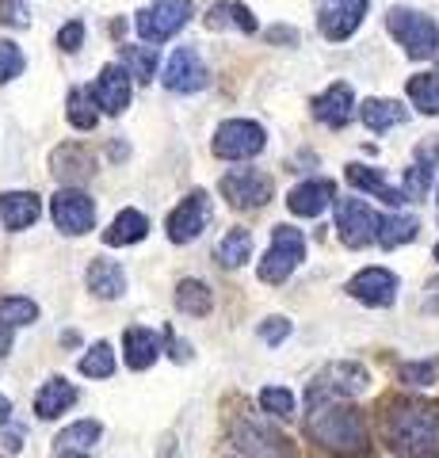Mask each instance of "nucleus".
I'll list each match as a JSON object with an SVG mask.
<instances>
[{
	"instance_id": "48",
	"label": "nucleus",
	"mask_w": 439,
	"mask_h": 458,
	"mask_svg": "<svg viewBox=\"0 0 439 458\" xmlns=\"http://www.w3.org/2000/svg\"><path fill=\"white\" fill-rule=\"evenodd\" d=\"M58 458H84V451H62Z\"/></svg>"
},
{
	"instance_id": "25",
	"label": "nucleus",
	"mask_w": 439,
	"mask_h": 458,
	"mask_svg": "<svg viewBox=\"0 0 439 458\" xmlns=\"http://www.w3.org/2000/svg\"><path fill=\"white\" fill-rule=\"evenodd\" d=\"M89 291L96 298H122L126 294V271L115 260H92L89 264Z\"/></svg>"
},
{
	"instance_id": "36",
	"label": "nucleus",
	"mask_w": 439,
	"mask_h": 458,
	"mask_svg": "<svg viewBox=\"0 0 439 458\" xmlns=\"http://www.w3.org/2000/svg\"><path fill=\"white\" fill-rule=\"evenodd\" d=\"M69 123H73L77 131H92V126H96V104H92V92H80V89L69 92Z\"/></svg>"
},
{
	"instance_id": "39",
	"label": "nucleus",
	"mask_w": 439,
	"mask_h": 458,
	"mask_svg": "<svg viewBox=\"0 0 439 458\" xmlns=\"http://www.w3.org/2000/svg\"><path fill=\"white\" fill-rule=\"evenodd\" d=\"M23 73V54L12 47V42L0 38V84H8L12 77Z\"/></svg>"
},
{
	"instance_id": "1",
	"label": "nucleus",
	"mask_w": 439,
	"mask_h": 458,
	"mask_svg": "<svg viewBox=\"0 0 439 458\" xmlns=\"http://www.w3.org/2000/svg\"><path fill=\"white\" fill-rule=\"evenodd\" d=\"M386 436L405 458H439V409L424 401H398L386 412Z\"/></svg>"
},
{
	"instance_id": "7",
	"label": "nucleus",
	"mask_w": 439,
	"mask_h": 458,
	"mask_svg": "<svg viewBox=\"0 0 439 458\" xmlns=\"http://www.w3.org/2000/svg\"><path fill=\"white\" fill-rule=\"evenodd\" d=\"M188 20H191V0H153L149 8L138 12L134 27L146 42H165V38H173Z\"/></svg>"
},
{
	"instance_id": "3",
	"label": "nucleus",
	"mask_w": 439,
	"mask_h": 458,
	"mask_svg": "<svg viewBox=\"0 0 439 458\" xmlns=\"http://www.w3.org/2000/svg\"><path fill=\"white\" fill-rule=\"evenodd\" d=\"M367 386H371V375H367L359 363H329L309 382L306 405L317 409V405H329V401H340V397H359Z\"/></svg>"
},
{
	"instance_id": "34",
	"label": "nucleus",
	"mask_w": 439,
	"mask_h": 458,
	"mask_svg": "<svg viewBox=\"0 0 439 458\" xmlns=\"http://www.w3.org/2000/svg\"><path fill=\"white\" fill-rule=\"evenodd\" d=\"M122 62H126V73L138 77L141 84L157 73V50L153 47H122Z\"/></svg>"
},
{
	"instance_id": "46",
	"label": "nucleus",
	"mask_w": 439,
	"mask_h": 458,
	"mask_svg": "<svg viewBox=\"0 0 439 458\" xmlns=\"http://www.w3.org/2000/svg\"><path fill=\"white\" fill-rule=\"evenodd\" d=\"M4 447H8V451H20V447H23V432H8V436H4Z\"/></svg>"
},
{
	"instance_id": "9",
	"label": "nucleus",
	"mask_w": 439,
	"mask_h": 458,
	"mask_svg": "<svg viewBox=\"0 0 439 458\" xmlns=\"http://www.w3.org/2000/svg\"><path fill=\"white\" fill-rule=\"evenodd\" d=\"M233 443H237V451H245L249 458H294L291 439L260 420H241L233 432Z\"/></svg>"
},
{
	"instance_id": "26",
	"label": "nucleus",
	"mask_w": 439,
	"mask_h": 458,
	"mask_svg": "<svg viewBox=\"0 0 439 458\" xmlns=\"http://www.w3.org/2000/svg\"><path fill=\"white\" fill-rule=\"evenodd\" d=\"M149 233V222H146V214L141 210H122L115 214V222H111L104 229V245H134V241H141Z\"/></svg>"
},
{
	"instance_id": "40",
	"label": "nucleus",
	"mask_w": 439,
	"mask_h": 458,
	"mask_svg": "<svg viewBox=\"0 0 439 458\" xmlns=\"http://www.w3.org/2000/svg\"><path fill=\"white\" fill-rule=\"evenodd\" d=\"M439 375V363H401L398 378L409 382V386H432Z\"/></svg>"
},
{
	"instance_id": "30",
	"label": "nucleus",
	"mask_w": 439,
	"mask_h": 458,
	"mask_svg": "<svg viewBox=\"0 0 439 458\" xmlns=\"http://www.w3.org/2000/svg\"><path fill=\"white\" fill-rule=\"evenodd\" d=\"M207 27H241L245 35L257 31V20H252V12L245 4H237V0H222L207 12Z\"/></svg>"
},
{
	"instance_id": "11",
	"label": "nucleus",
	"mask_w": 439,
	"mask_h": 458,
	"mask_svg": "<svg viewBox=\"0 0 439 458\" xmlns=\"http://www.w3.org/2000/svg\"><path fill=\"white\" fill-rule=\"evenodd\" d=\"M222 195L230 199L233 207L249 210V207H264L272 199V180L264 176L260 168H233L230 176H222Z\"/></svg>"
},
{
	"instance_id": "12",
	"label": "nucleus",
	"mask_w": 439,
	"mask_h": 458,
	"mask_svg": "<svg viewBox=\"0 0 439 458\" xmlns=\"http://www.w3.org/2000/svg\"><path fill=\"white\" fill-rule=\"evenodd\" d=\"M207 222H210V199H207V191H191L168 214V241H173V245H188V241L203 233Z\"/></svg>"
},
{
	"instance_id": "20",
	"label": "nucleus",
	"mask_w": 439,
	"mask_h": 458,
	"mask_svg": "<svg viewBox=\"0 0 439 458\" xmlns=\"http://www.w3.org/2000/svg\"><path fill=\"white\" fill-rule=\"evenodd\" d=\"M50 165H54V176H58L62 183H84L96 172V161H92V153L77 146V141H69V146L62 149H54L50 157Z\"/></svg>"
},
{
	"instance_id": "43",
	"label": "nucleus",
	"mask_w": 439,
	"mask_h": 458,
	"mask_svg": "<svg viewBox=\"0 0 439 458\" xmlns=\"http://www.w3.org/2000/svg\"><path fill=\"white\" fill-rule=\"evenodd\" d=\"M0 23L23 27L27 23V4H23V0H0Z\"/></svg>"
},
{
	"instance_id": "21",
	"label": "nucleus",
	"mask_w": 439,
	"mask_h": 458,
	"mask_svg": "<svg viewBox=\"0 0 439 458\" xmlns=\"http://www.w3.org/2000/svg\"><path fill=\"white\" fill-rule=\"evenodd\" d=\"M77 386L73 382H65V378H50L46 386L38 390V397H35V412L42 420H54V417H62L65 409H73L77 405Z\"/></svg>"
},
{
	"instance_id": "22",
	"label": "nucleus",
	"mask_w": 439,
	"mask_h": 458,
	"mask_svg": "<svg viewBox=\"0 0 439 458\" xmlns=\"http://www.w3.org/2000/svg\"><path fill=\"white\" fill-rule=\"evenodd\" d=\"M122 352H126V367L131 370H149L161 355V340L149 328H126L122 336Z\"/></svg>"
},
{
	"instance_id": "15",
	"label": "nucleus",
	"mask_w": 439,
	"mask_h": 458,
	"mask_svg": "<svg viewBox=\"0 0 439 458\" xmlns=\"http://www.w3.org/2000/svg\"><path fill=\"white\" fill-rule=\"evenodd\" d=\"M92 104L107 114H122L131 104V73L122 65H104V73L92 84Z\"/></svg>"
},
{
	"instance_id": "17",
	"label": "nucleus",
	"mask_w": 439,
	"mask_h": 458,
	"mask_svg": "<svg viewBox=\"0 0 439 458\" xmlns=\"http://www.w3.org/2000/svg\"><path fill=\"white\" fill-rule=\"evenodd\" d=\"M329 203H336L333 180H306L287 195V207H291V214H299V218H317Z\"/></svg>"
},
{
	"instance_id": "10",
	"label": "nucleus",
	"mask_w": 439,
	"mask_h": 458,
	"mask_svg": "<svg viewBox=\"0 0 439 458\" xmlns=\"http://www.w3.org/2000/svg\"><path fill=\"white\" fill-rule=\"evenodd\" d=\"M50 214H54V225L62 229V233L69 237H77V233H89L92 222H96V203L84 191L77 188H65L54 195V203H50Z\"/></svg>"
},
{
	"instance_id": "24",
	"label": "nucleus",
	"mask_w": 439,
	"mask_h": 458,
	"mask_svg": "<svg viewBox=\"0 0 439 458\" xmlns=\"http://www.w3.org/2000/svg\"><path fill=\"white\" fill-rule=\"evenodd\" d=\"M344 176H348L351 188L371 191V195H375V199H382V203H386V207H401V203H405V191L390 188V183L378 176V168H367V165H348Z\"/></svg>"
},
{
	"instance_id": "37",
	"label": "nucleus",
	"mask_w": 439,
	"mask_h": 458,
	"mask_svg": "<svg viewBox=\"0 0 439 458\" xmlns=\"http://www.w3.org/2000/svg\"><path fill=\"white\" fill-rule=\"evenodd\" d=\"M260 409L287 420V417H294V394L283 390V386H267V390H260Z\"/></svg>"
},
{
	"instance_id": "4",
	"label": "nucleus",
	"mask_w": 439,
	"mask_h": 458,
	"mask_svg": "<svg viewBox=\"0 0 439 458\" xmlns=\"http://www.w3.org/2000/svg\"><path fill=\"white\" fill-rule=\"evenodd\" d=\"M386 27H390V35L405 47V54L417 57V62L432 57L435 47H439V27H435V20L420 16V12H413V8H390Z\"/></svg>"
},
{
	"instance_id": "5",
	"label": "nucleus",
	"mask_w": 439,
	"mask_h": 458,
	"mask_svg": "<svg viewBox=\"0 0 439 458\" xmlns=\"http://www.w3.org/2000/svg\"><path fill=\"white\" fill-rule=\"evenodd\" d=\"M302 260H306V237H302V229L275 225L272 249H267V256L260 260V283H272V286L283 283Z\"/></svg>"
},
{
	"instance_id": "6",
	"label": "nucleus",
	"mask_w": 439,
	"mask_h": 458,
	"mask_svg": "<svg viewBox=\"0 0 439 458\" xmlns=\"http://www.w3.org/2000/svg\"><path fill=\"white\" fill-rule=\"evenodd\" d=\"M267 146V134L260 123H249V119H230L222 123L215 131V141H210V149H215L218 157H225V161H249V157L264 153Z\"/></svg>"
},
{
	"instance_id": "27",
	"label": "nucleus",
	"mask_w": 439,
	"mask_h": 458,
	"mask_svg": "<svg viewBox=\"0 0 439 458\" xmlns=\"http://www.w3.org/2000/svg\"><path fill=\"white\" fill-rule=\"evenodd\" d=\"M359 114H363L367 131H375V134L390 131V126H398V123L409 119V111L398 104V99H367V104L359 107Z\"/></svg>"
},
{
	"instance_id": "33",
	"label": "nucleus",
	"mask_w": 439,
	"mask_h": 458,
	"mask_svg": "<svg viewBox=\"0 0 439 458\" xmlns=\"http://www.w3.org/2000/svg\"><path fill=\"white\" fill-rule=\"evenodd\" d=\"M409 99L424 114H439V73H420L409 81Z\"/></svg>"
},
{
	"instance_id": "13",
	"label": "nucleus",
	"mask_w": 439,
	"mask_h": 458,
	"mask_svg": "<svg viewBox=\"0 0 439 458\" xmlns=\"http://www.w3.org/2000/svg\"><path fill=\"white\" fill-rule=\"evenodd\" d=\"M165 89H173V92H199V89H207V65H203L199 50L180 47L173 57H168Z\"/></svg>"
},
{
	"instance_id": "28",
	"label": "nucleus",
	"mask_w": 439,
	"mask_h": 458,
	"mask_svg": "<svg viewBox=\"0 0 439 458\" xmlns=\"http://www.w3.org/2000/svg\"><path fill=\"white\" fill-rule=\"evenodd\" d=\"M420 222L413 214H390V218H378V245L382 249H398V245H409L417 237Z\"/></svg>"
},
{
	"instance_id": "19",
	"label": "nucleus",
	"mask_w": 439,
	"mask_h": 458,
	"mask_svg": "<svg viewBox=\"0 0 439 458\" xmlns=\"http://www.w3.org/2000/svg\"><path fill=\"white\" fill-rule=\"evenodd\" d=\"M367 8H371V0H344V4L329 8V12L321 16V35L333 38V42H344V38L363 23Z\"/></svg>"
},
{
	"instance_id": "47",
	"label": "nucleus",
	"mask_w": 439,
	"mask_h": 458,
	"mask_svg": "<svg viewBox=\"0 0 439 458\" xmlns=\"http://www.w3.org/2000/svg\"><path fill=\"white\" fill-rule=\"evenodd\" d=\"M8 417H12V405H8V397H4V394H0V428H4V424H8Z\"/></svg>"
},
{
	"instance_id": "49",
	"label": "nucleus",
	"mask_w": 439,
	"mask_h": 458,
	"mask_svg": "<svg viewBox=\"0 0 439 458\" xmlns=\"http://www.w3.org/2000/svg\"><path fill=\"white\" fill-rule=\"evenodd\" d=\"M435 260H439V245H435Z\"/></svg>"
},
{
	"instance_id": "31",
	"label": "nucleus",
	"mask_w": 439,
	"mask_h": 458,
	"mask_svg": "<svg viewBox=\"0 0 439 458\" xmlns=\"http://www.w3.org/2000/svg\"><path fill=\"white\" fill-rule=\"evenodd\" d=\"M80 375L84 378H111V375H115V352H111V344H92V348L89 352H84L80 355Z\"/></svg>"
},
{
	"instance_id": "16",
	"label": "nucleus",
	"mask_w": 439,
	"mask_h": 458,
	"mask_svg": "<svg viewBox=\"0 0 439 458\" xmlns=\"http://www.w3.org/2000/svg\"><path fill=\"white\" fill-rule=\"evenodd\" d=\"M351 111H356V96H351V89H348L344 81L333 84L329 92H321V96L314 99V119L325 123V126H333V131L348 126Z\"/></svg>"
},
{
	"instance_id": "45",
	"label": "nucleus",
	"mask_w": 439,
	"mask_h": 458,
	"mask_svg": "<svg viewBox=\"0 0 439 458\" xmlns=\"http://www.w3.org/2000/svg\"><path fill=\"white\" fill-rule=\"evenodd\" d=\"M168 348H173V352H168V355H173V360H180V363H188V360H191L188 344H183V340H176L173 333H168Z\"/></svg>"
},
{
	"instance_id": "23",
	"label": "nucleus",
	"mask_w": 439,
	"mask_h": 458,
	"mask_svg": "<svg viewBox=\"0 0 439 458\" xmlns=\"http://www.w3.org/2000/svg\"><path fill=\"white\" fill-rule=\"evenodd\" d=\"M38 195L31 191H4L0 195V218H4L8 229H27L38 222Z\"/></svg>"
},
{
	"instance_id": "38",
	"label": "nucleus",
	"mask_w": 439,
	"mask_h": 458,
	"mask_svg": "<svg viewBox=\"0 0 439 458\" xmlns=\"http://www.w3.org/2000/svg\"><path fill=\"white\" fill-rule=\"evenodd\" d=\"M432 183V165H413L405 172V199H424V191H428Z\"/></svg>"
},
{
	"instance_id": "44",
	"label": "nucleus",
	"mask_w": 439,
	"mask_h": 458,
	"mask_svg": "<svg viewBox=\"0 0 439 458\" xmlns=\"http://www.w3.org/2000/svg\"><path fill=\"white\" fill-rule=\"evenodd\" d=\"M267 42H299V31H294V27H272V31H267Z\"/></svg>"
},
{
	"instance_id": "14",
	"label": "nucleus",
	"mask_w": 439,
	"mask_h": 458,
	"mask_svg": "<svg viewBox=\"0 0 439 458\" xmlns=\"http://www.w3.org/2000/svg\"><path fill=\"white\" fill-rule=\"evenodd\" d=\"M348 294L363 306H393V298H398V276L386 267H367L348 283Z\"/></svg>"
},
{
	"instance_id": "29",
	"label": "nucleus",
	"mask_w": 439,
	"mask_h": 458,
	"mask_svg": "<svg viewBox=\"0 0 439 458\" xmlns=\"http://www.w3.org/2000/svg\"><path fill=\"white\" fill-rule=\"evenodd\" d=\"M215 298H210V286L199 279H183L176 283V310L180 313H191V318H207Z\"/></svg>"
},
{
	"instance_id": "32",
	"label": "nucleus",
	"mask_w": 439,
	"mask_h": 458,
	"mask_svg": "<svg viewBox=\"0 0 439 458\" xmlns=\"http://www.w3.org/2000/svg\"><path fill=\"white\" fill-rule=\"evenodd\" d=\"M249 252H252V237H249V229H230V233L222 237V245H218V264L222 267H241L249 260Z\"/></svg>"
},
{
	"instance_id": "35",
	"label": "nucleus",
	"mask_w": 439,
	"mask_h": 458,
	"mask_svg": "<svg viewBox=\"0 0 439 458\" xmlns=\"http://www.w3.org/2000/svg\"><path fill=\"white\" fill-rule=\"evenodd\" d=\"M100 432H104L100 420H77V424H69L65 432L58 436V443L65 451H80V447H92V443L100 439Z\"/></svg>"
},
{
	"instance_id": "2",
	"label": "nucleus",
	"mask_w": 439,
	"mask_h": 458,
	"mask_svg": "<svg viewBox=\"0 0 439 458\" xmlns=\"http://www.w3.org/2000/svg\"><path fill=\"white\" fill-rule=\"evenodd\" d=\"M306 432H309V439L321 443V447L333 454H367V447H371L363 417L348 405H336V401L309 409Z\"/></svg>"
},
{
	"instance_id": "42",
	"label": "nucleus",
	"mask_w": 439,
	"mask_h": 458,
	"mask_svg": "<svg viewBox=\"0 0 439 458\" xmlns=\"http://www.w3.org/2000/svg\"><path fill=\"white\" fill-rule=\"evenodd\" d=\"M80 42H84V23L80 20H73V23H65L62 31H58V47L65 50V54H73V50H80Z\"/></svg>"
},
{
	"instance_id": "18",
	"label": "nucleus",
	"mask_w": 439,
	"mask_h": 458,
	"mask_svg": "<svg viewBox=\"0 0 439 458\" xmlns=\"http://www.w3.org/2000/svg\"><path fill=\"white\" fill-rule=\"evenodd\" d=\"M38 321V306L31 298H12V294H0V352L8 355L12 348V333L16 328H27Z\"/></svg>"
},
{
	"instance_id": "8",
	"label": "nucleus",
	"mask_w": 439,
	"mask_h": 458,
	"mask_svg": "<svg viewBox=\"0 0 439 458\" xmlns=\"http://www.w3.org/2000/svg\"><path fill=\"white\" fill-rule=\"evenodd\" d=\"M336 233L348 249H363L378 241V214L363 199H336Z\"/></svg>"
},
{
	"instance_id": "41",
	"label": "nucleus",
	"mask_w": 439,
	"mask_h": 458,
	"mask_svg": "<svg viewBox=\"0 0 439 458\" xmlns=\"http://www.w3.org/2000/svg\"><path fill=\"white\" fill-rule=\"evenodd\" d=\"M257 333H260L264 344H283V340L291 336V321H287V318H267V321L257 328Z\"/></svg>"
}]
</instances>
